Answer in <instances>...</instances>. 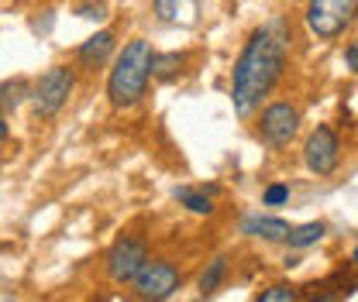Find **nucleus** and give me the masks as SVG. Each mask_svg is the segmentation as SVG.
Here are the masks:
<instances>
[{
	"instance_id": "nucleus-1",
	"label": "nucleus",
	"mask_w": 358,
	"mask_h": 302,
	"mask_svg": "<svg viewBox=\"0 0 358 302\" xmlns=\"http://www.w3.org/2000/svg\"><path fill=\"white\" fill-rule=\"evenodd\" d=\"M286 52H289V28L282 17H272L268 24L248 35L231 73V103L238 117H252L262 107V100L282 76Z\"/></svg>"
},
{
	"instance_id": "nucleus-17",
	"label": "nucleus",
	"mask_w": 358,
	"mask_h": 302,
	"mask_svg": "<svg viewBox=\"0 0 358 302\" xmlns=\"http://www.w3.org/2000/svg\"><path fill=\"white\" fill-rule=\"evenodd\" d=\"M255 302H300V289L296 285H268Z\"/></svg>"
},
{
	"instance_id": "nucleus-13",
	"label": "nucleus",
	"mask_w": 358,
	"mask_h": 302,
	"mask_svg": "<svg viewBox=\"0 0 358 302\" xmlns=\"http://www.w3.org/2000/svg\"><path fill=\"white\" fill-rule=\"evenodd\" d=\"M28 100H31V83H28L24 76L0 83V110H3V114H7V110H17V107L28 103Z\"/></svg>"
},
{
	"instance_id": "nucleus-21",
	"label": "nucleus",
	"mask_w": 358,
	"mask_h": 302,
	"mask_svg": "<svg viewBox=\"0 0 358 302\" xmlns=\"http://www.w3.org/2000/svg\"><path fill=\"white\" fill-rule=\"evenodd\" d=\"M7 137H10V124H7V114L0 110V144H3Z\"/></svg>"
},
{
	"instance_id": "nucleus-16",
	"label": "nucleus",
	"mask_w": 358,
	"mask_h": 302,
	"mask_svg": "<svg viewBox=\"0 0 358 302\" xmlns=\"http://www.w3.org/2000/svg\"><path fill=\"white\" fill-rule=\"evenodd\" d=\"M324 234H327V227H324L320 220H310V223L289 227V237H286V244H289L293 251H303V248H310V244H317V241H320Z\"/></svg>"
},
{
	"instance_id": "nucleus-10",
	"label": "nucleus",
	"mask_w": 358,
	"mask_h": 302,
	"mask_svg": "<svg viewBox=\"0 0 358 302\" xmlns=\"http://www.w3.org/2000/svg\"><path fill=\"white\" fill-rule=\"evenodd\" d=\"M241 234L245 237H262V241H286L289 237V223L279 220V216L252 213L241 220Z\"/></svg>"
},
{
	"instance_id": "nucleus-12",
	"label": "nucleus",
	"mask_w": 358,
	"mask_h": 302,
	"mask_svg": "<svg viewBox=\"0 0 358 302\" xmlns=\"http://www.w3.org/2000/svg\"><path fill=\"white\" fill-rule=\"evenodd\" d=\"M182 66H186V55L182 52H155V59H152V80L173 83V80L182 76Z\"/></svg>"
},
{
	"instance_id": "nucleus-5",
	"label": "nucleus",
	"mask_w": 358,
	"mask_h": 302,
	"mask_svg": "<svg viewBox=\"0 0 358 302\" xmlns=\"http://www.w3.org/2000/svg\"><path fill=\"white\" fill-rule=\"evenodd\" d=\"M148 258H152V255H148V241H145V237H134V234H124V237H117V241L110 244V251H107V261H103L107 278L117 282V285H131Z\"/></svg>"
},
{
	"instance_id": "nucleus-15",
	"label": "nucleus",
	"mask_w": 358,
	"mask_h": 302,
	"mask_svg": "<svg viewBox=\"0 0 358 302\" xmlns=\"http://www.w3.org/2000/svg\"><path fill=\"white\" fill-rule=\"evenodd\" d=\"M224 275H227V258L224 255H217V258L210 261L207 268H203V275L196 278V289H200V299H210L217 289H221Z\"/></svg>"
},
{
	"instance_id": "nucleus-7",
	"label": "nucleus",
	"mask_w": 358,
	"mask_h": 302,
	"mask_svg": "<svg viewBox=\"0 0 358 302\" xmlns=\"http://www.w3.org/2000/svg\"><path fill=\"white\" fill-rule=\"evenodd\" d=\"M303 162H307V169H310L313 175H331L338 169V162H341V141H338V134L327 128V124H320V128L307 137V144H303Z\"/></svg>"
},
{
	"instance_id": "nucleus-14",
	"label": "nucleus",
	"mask_w": 358,
	"mask_h": 302,
	"mask_svg": "<svg viewBox=\"0 0 358 302\" xmlns=\"http://www.w3.org/2000/svg\"><path fill=\"white\" fill-rule=\"evenodd\" d=\"M173 199H176V203H182L189 213H196V216H210V213H214V203H210V196H207L203 189H193V186H176V189H173Z\"/></svg>"
},
{
	"instance_id": "nucleus-23",
	"label": "nucleus",
	"mask_w": 358,
	"mask_h": 302,
	"mask_svg": "<svg viewBox=\"0 0 358 302\" xmlns=\"http://www.w3.org/2000/svg\"><path fill=\"white\" fill-rule=\"evenodd\" d=\"M200 302H207V299H200Z\"/></svg>"
},
{
	"instance_id": "nucleus-20",
	"label": "nucleus",
	"mask_w": 358,
	"mask_h": 302,
	"mask_svg": "<svg viewBox=\"0 0 358 302\" xmlns=\"http://www.w3.org/2000/svg\"><path fill=\"white\" fill-rule=\"evenodd\" d=\"M345 62H348L352 73H358V42H352L348 48H345Z\"/></svg>"
},
{
	"instance_id": "nucleus-9",
	"label": "nucleus",
	"mask_w": 358,
	"mask_h": 302,
	"mask_svg": "<svg viewBox=\"0 0 358 302\" xmlns=\"http://www.w3.org/2000/svg\"><path fill=\"white\" fill-rule=\"evenodd\" d=\"M114 48H117V35H114L110 28H103V31L90 35L87 42L76 48V62H80L83 69H96V66H103V62L114 55Z\"/></svg>"
},
{
	"instance_id": "nucleus-3",
	"label": "nucleus",
	"mask_w": 358,
	"mask_h": 302,
	"mask_svg": "<svg viewBox=\"0 0 358 302\" xmlns=\"http://www.w3.org/2000/svg\"><path fill=\"white\" fill-rule=\"evenodd\" d=\"M73 89H76V69H69V66H52V69H45L42 76L31 83L35 117H38V121L59 117V114L66 110Z\"/></svg>"
},
{
	"instance_id": "nucleus-8",
	"label": "nucleus",
	"mask_w": 358,
	"mask_h": 302,
	"mask_svg": "<svg viewBox=\"0 0 358 302\" xmlns=\"http://www.w3.org/2000/svg\"><path fill=\"white\" fill-rule=\"evenodd\" d=\"M300 130V110L293 103H272L262 110V121H259V134L266 137L272 148H286Z\"/></svg>"
},
{
	"instance_id": "nucleus-22",
	"label": "nucleus",
	"mask_w": 358,
	"mask_h": 302,
	"mask_svg": "<svg viewBox=\"0 0 358 302\" xmlns=\"http://www.w3.org/2000/svg\"><path fill=\"white\" fill-rule=\"evenodd\" d=\"M352 261H355V264H358V248H355V251H352Z\"/></svg>"
},
{
	"instance_id": "nucleus-11",
	"label": "nucleus",
	"mask_w": 358,
	"mask_h": 302,
	"mask_svg": "<svg viewBox=\"0 0 358 302\" xmlns=\"http://www.w3.org/2000/svg\"><path fill=\"white\" fill-rule=\"evenodd\" d=\"M152 7H155V14H159V21H166V24H193L196 21V0H152Z\"/></svg>"
},
{
	"instance_id": "nucleus-18",
	"label": "nucleus",
	"mask_w": 358,
	"mask_h": 302,
	"mask_svg": "<svg viewBox=\"0 0 358 302\" xmlns=\"http://www.w3.org/2000/svg\"><path fill=\"white\" fill-rule=\"evenodd\" d=\"M262 203H266V206H282V203H289V186H286V182L268 186L266 196H262Z\"/></svg>"
},
{
	"instance_id": "nucleus-2",
	"label": "nucleus",
	"mask_w": 358,
	"mask_h": 302,
	"mask_svg": "<svg viewBox=\"0 0 358 302\" xmlns=\"http://www.w3.org/2000/svg\"><path fill=\"white\" fill-rule=\"evenodd\" d=\"M152 59L155 48L148 38H131L114 55V69L107 76V100L114 110H131L134 103L145 100L152 80Z\"/></svg>"
},
{
	"instance_id": "nucleus-19",
	"label": "nucleus",
	"mask_w": 358,
	"mask_h": 302,
	"mask_svg": "<svg viewBox=\"0 0 358 302\" xmlns=\"http://www.w3.org/2000/svg\"><path fill=\"white\" fill-rule=\"evenodd\" d=\"M76 14H80V17H87V21H103V17H107V3H100V0H87V3H80V7H76Z\"/></svg>"
},
{
	"instance_id": "nucleus-4",
	"label": "nucleus",
	"mask_w": 358,
	"mask_h": 302,
	"mask_svg": "<svg viewBox=\"0 0 358 302\" xmlns=\"http://www.w3.org/2000/svg\"><path fill=\"white\" fill-rule=\"evenodd\" d=\"M131 285H134V296L141 302H166L179 292L182 271L169 258H148Z\"/></svg>"
},
{
	"instance_id": "nucleus-6",
	"label": "nucleus",
	"mask_w": 358,
	"mask_h": 302,
	"mask_svg": "<svg viewBox=\"0 0 358 302\" xmlns=\"http://www.w3.org/2000/svg\"><path fill=\"white\" fill-rule=\"evenodd\" d=\"M358 14V0H310L307 3V28L317 38H338Z\"/></svg>"
}]
</instances>
